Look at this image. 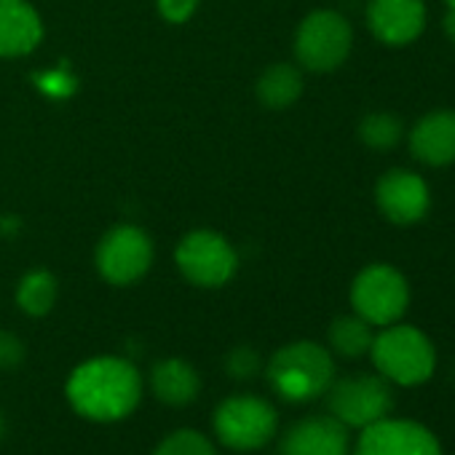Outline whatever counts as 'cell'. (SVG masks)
Instances as JSON below:
<instances>
[{
	"instance_id": "5b68a950",
	"label": "cell",
	"mask_w": 455,
	"mask_h": 455,
	"mask_svg": "<svg viewBox=\"0 0 455 455\" xmlns=\"http://www.w3.org/2000/svg\"><path fill=\"white\" fill-rule=\"evenodd\" d=\"M354 314L370 322L372 327L396 324L410 306V287L402 271L386 263L367 266L356 274L351 284Z\"/></svg>"
},
{
	"instance_id": "30bf717a",
	"label": "cell",
	"mask_w": 455,
	"mask_h": 455,
	"mask_svg": "<svg viewBox=\"0 0 455 455\" xmlns=\"http://www.w3.org/2000/svg\"><path fill=\"white\" fill-rule=\"evenodd\" d=\"M354 455H442V447L426 426L383 418L362 428Z\"/></svg>"
},
{
	"instance_id": "d6986e66",
	"label": "cell",
	"mask_w": 455,
	"mask_h": 455,
	"mask_svg": "<svg viewBox=\"0 0 455 455\" xmlns=\"http://www.w3.org/2000/svg\"><path fill=\"white\" fill-rule=\"evenodd\" d=\"M57 276L52 271H30L20 279V287H17V303L20 308L28 314V316H46L54 303H57Z\"/></svg>"
},
{
	"instance_id": "484cf974",
	"label": "cell",
	"mask_w": 455,
	"mask_h": 455,
	"mask_svg": "<svg viewBox=\"0 0 455 455\" xmlns=\"http://www.w3.org/2000/svg\"><path fill=\"white\" fill-rule=\"evenodd\" d=\"M444 33H447L450 44L455 46V12H447V17H444Z\"/></svg>"
},
{
	"instance_id": "4316f807",
	"label": "cell",
	"mask_w": 455,
	"mask_h": 455,
	"mask_svg": "<svg viewBox=\"0 0 455 455\" xmlns=\"http://www.w3.org/2000/svg\"><path fill=\"white\" fill-rule=\"evenodd\" d=\"M444 4H447V9H450V12H455V0H444Z\"/></svg>"
},
{
	"instance_id": "d4e9b609",
	"label": "cell",
	"mask_w": 455,
	"mask_h": 455,
	"mask_svg": "<svg viewBox=\"0 0 455 455\" xmlns=\"http://www.w3.org/2000/svg\"><path fill=\"white\" fill-rule=\"evenodd\" d=\"M41 86H44V92H49V94H62V97H65V94L73 92L76 84H73V78H70L68 73H49V76L44 78Z\"/></svg>"
},
{
	"instance_id": "603a6c76",
	"label": "cell",
	"mask_w": 455,
	"mask_h": 455,
	"mask_svg": "<svg viewBox=\"0 0 455 455\" xmlns=\"http://www.w3.org/2000/svg\"><path fill=\"white\" fill-rule=\"evenodd\" d=\"M25 354H28V348H25V343L14 332L0 330V370L20 367L25 362Z\"/></svg>"
},
{
	"instance_id": "44dd1931",
	"label": "cell",
	"mask_w": 455,
	"mask_h": 455,
	"mask_svg": "<svg viewBox=\"0 0 455 455\" xmlns=\"http://www.w3.org/2000/svg\"><path fill=\"white\" fill-rule=\"evenodd\" d=\"M153 455H217V450L201 431L180 428L166 434L153 450Z\"/></svg>"
},
{
	"instance_id": "4fadbf2b",
	"label": "cell",
	"mask_w": 455,
	"mask_h": 455,
	"mask_svg": "<svg viewBox=\"0 0 455 455\" xmlns=\"http://www.w3.org/2000/svg\"><path fill=\"white\" fill-rule=\"evenodd\" d=\"M348 426L332 415L298 420L279 442V455H348Z\"/></svg>"
},
{
	"instance_id": "8fae6325",
	"label": "cell",
	"mask_w": 455,
	"mask_h": 455,
	"mask_svg": "<svg viewBox=\"0 0 455 455\" xmlns=\"http://www.w3.org/2000/svg\"><path fill=\"white\" fill-rule=\"evenodd\" d=\"M375 204L394 225H415L431 206L428 185L410 169H388L375 185Z\"/></svg>"
},
{
	"instance_id": "7c38bea8",
	"label": "cell",
	"mask_w": 455,
	"mask_h": 455,
	"mask_svg": "<svg viewBox=\"0 0 455 455\" xmlns=\"http://www.w3.org/2000/svg\"><path fill=\"white\" fill-rule=\"evenodd\" d=\"M367 25L383 46H407L426 30V4L423 0H370Z\"/></svg>"
},
{
	"instance_id": "83f0119b",
	"label": "cell",
	"mask_w": 455,
	"mask_h": 455,
	"mask_svg": "<svg viewBox=\"0 0 455 455\" xmlns=\"http://www.w3.org/2000/svg\"><path fill=\"white\" fill-rule=\"evenodd\" d=\"M4 428H6V423H4V415H0V436H4Z\"/></svg>"
},
{
	"instance_id": "ac0fdd59",
	"label": "cell",
	"mask_w": 455,
	"mask_h": 455,
	"mask_svg": "<svg viewBox=\"0 0 455 455\" xmlns=\"http://www.w3.org/2000/svg\"><path fill=\"white\" fill-rule=\"evenodd\" d=\"M330 346L335 354L346 356V359H359L364 354H370V346H372V324L364 322L362 316L351 314V316H338L332 324H330Z\"/></svg>"
},
{
	"instance_id": "8992f818",
	"label": "cell",
	"mask_w": 455,
	"mask_h": 455,
	"mask_svg": "<svg viewBox=\"0 0 455 455\" xmlns=\"http://www.w3.org/2000/svg\"><path fill=\"white\" fill-rule=\"evenodd\" d=\"M354 46V30L338 12L308 14L295 33V57L311 73L338 70Z\"/></svg>"
},
{
	"instance_id": "7402d4cb",
	"label": "cell",
	"mask_w": 455,
	"mask_h": 455,
	"mask_svg": "<svg viewBox=\"0 0 455 455\" xmlns=\"http://www.w3.org/2000/svg\"><path fill=\"white\" fill-rule=\"evenodd\" d=\"M225 372L234 380H252L260 372V354L250 346H239L225 356Z\"/></svg>"
},
{
	"instance_id": "52a82bcc",
	"label": "cell",
	"mask_w": 455,
	"mask_h": 455,
	"mask_svg": "<svg viewBox=\"0 0 455 455\" xmlns=\"http://www.w3.org/2000/svg\"><path fill=\"white\" fill-rule=\"evenodd\" d=\"M327 407L330 415L338 418L348 428H367L383 418H388L394 407L391 386L383 375H346L332 380L327 388Z\"/></svg>"
},
{
	"instance_id": "6da1fadb",
	"label": "cell",
	"mask_w": 455,
	"mask_h": 455,
	"mask_svg": "<svg viewBox=\"0 0 455 455\" xmlns=\"http://www.w3.org/2000/svg\"><path fill=\"white\" fill-rule=\"evenodd\" d=\"M65 391L78 415L97 423H116L137 410L142 378L129 359L97 356L70 372Z\"/></svg>"
},
{
	"instance_id": "9c48e42d",
	"label": "cell",
	"mask_w": 455,
	"mask_h": 455,
	"mask_svg": "<svg viewBox=\"0 0 455 455\" xmlns=\"http://www.w3.org/2000/svg\"><path fill=\"white\" fill-rule=\"evenodd\" d=\"M153 266V242L137 225H116L97 247V271L116 287L137 284Z\"/></svg>"
},
{
	"instance_id": "ba28073f",
	"label": "cell",
	"mask_w": 455,
	"mask_h": 455,
	"mask_svg": "<svg viewBox=\"0 0 455 455\" xmlns=\"http://www.w3.org/2000/svg\"><path fill=\"white\" fill-rule=\"evenodd\" d=\"M180 274L196 287H222L234 279L239 268L236 250L228 244L225 236L214 231H190L174 252Z\"/></svg>"
},
{
	"instance_id": "5bb4252c",
	"label": "cell",
	"mask_w": 455,
	"mask_h": 455,
	"mask_svg": "<svg viewBox=\"0 0 455 455\" xmlns=\"http://www.w3.org/2000/svg\"><path fill=\"white\" fill-rule=\"evenodd\" d=\"M410 153L426 166L455 164V110H431L410 132Z\"/></svg>"
},
{
	"instance_id": "cb8c5ba5",
	"label": "cell",
	"mask_w": 455,
	"mask_h": 455,
	"mask_svg": "<svg viewBox=\"0 0 455 455\" xmlns=\"http://www.w3.org/2000/svg\"><path fill=\"white\" fill-rule=\"evenodd\" d=\"M198 6V0H158V12L166 22L172 25H182L193 17Z\"/></svg>"
},
{
	"instance_id": "3957f363",
	"label": "cell",
	"mask_w": 455,
	"mask_h": 455,
	"mask_svg": "<svg viewBox=\"0 0 455 455\" xmlns=\"http://www.w3.org/2000/svg\"><path fill=\"white\" fill-rule=\"evenodd\" d=\"M370 356L378 372L399 386H420L436 370V351L426 332L399 322L372 338Z\"/></svg>"
},
{
	"instance_id": "9a60e30c",
	"label": "cell",
	"mask_w": 455,
	"mask_h": 455,
	"mask_svg": "<svg viewBox=\"0 0 455 455\" xmlns=\"http://www.w3.org/2000/svg\"><path fill=\"white\" fill-rule=\"evenodd\" d=\"M41 38V17L28 0H0V57H25L36 52Z\"/></svg>"
},
{
	"instance_id": "e0dca14e",
	"label": "cell",
	"mask_w": 455,
	"mask_h": 455,
	"mask_svg": "<svg viewBox=\"0 0 455 455\" xmlns=\"http://www.w3.org/2000/svg\"><path fill=\"white\" fill-rule=\"evenodd\" d=\"M303 94V76L295 65H271L258 81V100L268 110H287Z\"/></svg>"
},
{
	"instance_id": "2e32d148",
	"label": "cell",
	"mask_w": 455,
	"mask_h": 455,
	"mask_svg": "<svg viewBox=\"0 0 455 455\" xmlns=\"http://www.w3.org/2000/svg\"><path fill=\"white\" fill-rule=\"evenodd\" d=\"M150 388L156 394V399L161 404L169 407H185L190 404L198 391H201V378L196 372L193 364H188L185 359L169 356L153 364L150 370Z\"/></svg>"
},
{
	"instance_id": "277c9868",
	"label": "cell",
	"mask_w": 455,
	"mask_h": 455,
	"mask_svg": "<svg viewBox=\"0 0 455 455\" xmlns=\"http://www.w3.org/2000/svg\"><path fill=\"white\" fill-rule=\"evenodd\" d=\"M214 436L231 450L250 452L266 447L279 428L276 407L255 394H234L222 399L212 412Z\"/></svg>"
},
{
	"instance_id": "7a4b0ae2",
	"label": "cell",
	"mask_w": 455,
	"mask_h": 455,
	"mask_svg": "<svg viewBox=\"0 0 455 455\" xmlns=\"http://www.w3.org/2000/svg\"><path fill=\"white\" fill-rule=\"evenodd\" d=\"M335 380L330 351L311 340H298L279 348L268 362V383L287 402H311Z\"/></svg>"
},
{
	"instance_id": "ffe728a7",
	"label": "cell",
	"mask_w": 455,
	"mask_h": 455,
	"mask_svg": "<svg viewBox=\"0 0 455 455\" xmlns=\"http://www.w3.org/2000/svg\"><path fill=\"white\" fill-rule=\"evenodd\" d=\"M402 121L391 113H370L359 124V140L372 150H391L402 140Z\"/></svg>"
}]
</instances>
